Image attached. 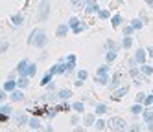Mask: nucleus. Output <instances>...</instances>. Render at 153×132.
Returning <instances> with one entry per match:
<instances>
[{
    "label": "nucleus",
    "mask_w": 153,
    "mask_h": 132,
    "mask_svg": "<svg viewBox=\"0 0 153 132\" xmlns=\"http://www.w3.org/2000/svg\"><path fill=\"white\" fill-rule=\"evenodd\" d=\"M72 94H70V90H61L59 92V99H68Z\"/></svg>",
    "instance_id": "4468645a"
},
{
    "label": "nucleus",
    "mask_w": 153,
    "mask_h": 132,
    "mask_svg": "<svg viewBox=\"0 0 153 132\" xmlns=\"http://www.w3.org/2000/svg\"><path fill=\"white\" fill-rule=\"evenodd\" d=\"M17 121H19V125H26V116H19Z\"/></svg>",
    "instance_id": "2f4dec72"
},
{
    "label": "nucleus",
    "mask_w": 153,
    "mask_h": 132,
    "mask_svg": "<svg viewBox=\"0 0 153 132\" xmlns=\"http://www.w3.org/2000/svg\"><path fill=\"white\" fill-rule=\"evenodd\" d=\"M4 88H6V90H13V88H15V81H7Z\"/></svg>",
    "instance_id": "b1692460"
},
{
    "label": "nucleus",
    "mask_w": 153,
    "mask_h": 132,
    "mask_svg": "<svg viewBox=\"0 0 153 132\" xmlns=\"http://www.w3.org/2000/svg\"><path fill=\"white\" fill-rule=\"evenodd\" d=\"M107 48H111V51H116V42L109 40V42H107Z\"/></svg>",
    "instance_id": "a878e982"
},
{
    "label": "nucleus",
    "mask_w": 153,
    "mask_h": 132,
    "mask_svg": "<svg viewBox=\"0 0 153 132\" xmlns=\"http://www.w3.org/2000/svg\"><path fill=\"white\" fill-rule=\"evenodd\" d=\"M30 127H31V128H39V127H41V125H39V119H37V117L30 119Z\"/></svg>",
    "instance_id": "a211bd4d"
},
{
    "label": "nucleus",
    "mask_w": 153,
    "mask_h": 132,
    "mask_svg": "<svg viewBox=\"0 0 153 132\" xmlns=\"http://www.w3.org/2000/svg\"><path fill=\"white\" fill-rule=\"evenodd\" d=\"M6 117H7V116H4V114H0V121H4Z\"/></svg>",
    "instance_id": "37998d69"
},
{
    "label": "nucleus",
    "mask_w": 153,
    "mask_h": 132,
    "mask_svg": "<svg viewBox=\"0 0 153 132\" xmlns=\"http://www.w3.org/2000/svg\"><path fill=\"white\" fill-rule=\"evenodd\" d=\"M11 22H13L15 26H20V24H22V17H20V15H13L11 17Z\"/></svg>",
    "instance_id": "9b49d317"
},
{
    "label": "nucleus",
    "mask_w": 153,
    "mask_h": 132,
    "mask_svg": "<svg viewBox=\"0 0 153 132\" xmlns=\"http://www.w3.org/2000/svg\"><path fill=\"white\" fill-rule=\"evenodd\" d=\"M142 28V22L140 20H133V29H140Z\"/></svg>",
    "instance_id": "c756f323"
},
{
    "label": "nucleus",
    "mask_w": 153,
    "mask_h": 132,
    "mask_svg": "<svg viewBox=\"0 0 153 132\" xmlns=\"http://www.w3.org/2000/svg\"><path fill=\"white\" fill-rule=\"evenodd\" d=\"M46 132H52V128H46Z\"/></svg>",
    "instance_id": "a18cd8bd"
},
{
    "label": "nucleus",
    "mask_w": 153,
    "mask_h": 132,
    "mask_svg": "<svg viewBox=\"0 0 153 132\" xmlns=\"http://www.w3.org/2000/svg\"><path fill=\"white\" fill-rule=\"evenodd\" d=\"M48 9H50V7H48V4H42V6H41V11H39V18H41V20H45V18H46Z\"/></svg>",
    "instance_id": "423d86ee"
},
{
    "label": "nucleus",
    "mask_w": 153,
    "mask_h": 132,
    "mask_svg": "<svg viewBox=\"0 0 153 132\" xmlns=\"http://www.w3.org/2000/svg\"><path fill=\"white\" fill-rule=\"evenodd\" d=\"M131 112H133V114H140V112H142V108H140V105H135L133 108H131Z\"/></svg>",
    "instance_id": "bb28decb"
},
{
    "label": "nucleus",
    "mask_w": 153,
    "mask_h": 132,
    "mask_svg": "<svg viewBox=\"0 0 153 132\" xmlns=\"http://www.w3.org/2000/svg\"><path fill=\"white\" fill-rule=\"evenodd\" d=\"M28 70H30V62L20 61V64H19V73L22 75V77H26V75H28Z\"/></svg>",
    "instance_id": "20e7f679"
},
{
    "label": "nucleus",
    "mask_w": 153,
    "mask_h": 132,
    "mask_svg": "<svg viewBox=\"0 0 153 132\" xmlns=\"http://www.w3.org/2000/svg\"><path fill=\"white\" fill-rule=\"evenodd\" d=\"M74 64H76V57H74V55H68V57H67V70L68 72L74 70Z\"/></svg>",
    "instance_id": "0eeeda50"
},
{
    "label": "nucleus",
    "mask_w": 153,
    "mask_h": 132,
    "mask_svg": "<svg viewBox=\"0 0 153 132\" xmlns=\"http://www.w3.org/2000/svg\"><path fill=\"white\" fill-rule=\"evenodd\" d=\"M78 77H79V81H83V79H87V72H85V70H81V72L78 73Z\"/></svg>",
    "instance_id": "72a5a7b5"
},
{
    "label": "nucleus",
    "mask_w": 153,
    "mask_h": 132,
    "mask_svg": "<svg viewBox=\"0 0 153 132\" xmlns=\"http://www.w3.org/2000/svg\"><path fill=\"white\" fill-rule=\"evenodd\" d=\"M111 125H113V130H116V132H124L126 130V121L122 117H113Z\"/></svg>",
    "instance_id": "f03ea898"
},
{
    "label": "nucleus",
    "mask_w": 153,
    "mask_h": 132,
    "mask_svg": "<svg viewBox=\"0 0 153 132\" xmlns=\"http://www.w3.org/2000/svg\"><path fill=\"white\" fill-rule=\"evenodd\" d=\"M65 70H67V64H65V62L61 61V62H57V66H53L50 73H63Z\"/></svg>",
    "instance_id": "39448f33"
},
{
    "label": "nucleus",
    "mask_w": 153,
    "mask_h": 132,
    "mask_svg": "<svg viewBox=\"0 0 153 132\" xmlns=\"http://www.w3.org/2000/svg\"><path fill=\"white\" fill-rule=\"evenodd\" d=\"M96 127H98V128H103V127H105V123L100 119V121H96Z\"/></svg>",
    "instance_id": "a19ab883"
},
{
    "label": "nucleus",
    "mask_w": 153,
    "mask_h": 132,
    "mask_svg": "<svg viewBox=\"0 0 153 132\" xmlns=\"http://www.w3.org/2000/svg\"><path fill=\"white\" fill-rule=\"evenodd\" d=\"M118 83H120V75L116 73V75L113 77V83H111V88H116V86H118Z\"/></svg>",
    "instance_id": "aec40b11"
},
{
    "label": "nucleus",
    "mask_w": 153,
    "mask_h": 132,
    "mask_svg": "<svg viewBox=\"0 0 153 132\" xmlns=\"http://www.w3.org/2000/svg\"><path fill=\"white\" fill-rule=\"evenodd\" d=\"M19 86H20V88L28 86V79H26V77H20V81H19Z\"/></svg>",
    "instance_id": "5701e85b"
},
{
    "label": "nucleus",
    "mask_w": 153,
    "mask_h": 132,
    "mask_svg": "<svg viewBox=\"0 0 153 132\" xmlns=\"http://www.w3.org/2000/svg\"><path fill=\"white\" fill-rule=\"evenodd\" d=\"M50 79H52V73H48V75H45V79L41 81V84H48L50 83Z\"/></svg>",
    "instance_id": "cd10ccee"
},
{
    "label": "nucleus",
    "mask_w": 153,
    "mask_h": 132,
    "mask_svg": "<svg viewBox=\"0 0 153 132\" xmlns=\"http://www.w3.org/2000/svg\"><path fill=\"white\" fill-rule=\"evenodd\" d=\"M46 35H45V31H41V29H35L33 33H31V37H30V44H33V46L37 48H42L46 44Z\"/></svg>",
    "instance_id": "f257e3e1"
},
{
    "label": "nucleus",
    "mask_w": 153,
    "mask_h": 132,
    "mask_svg": "<svg viewBox=\"0 0 153 132\" xmlns=\"http://www.w3.org/2000/svg\"><path fill=\"white\" fill-rule=\"evenodd\" d=\"M114 57H116V51H109V53H107V61H109V62L114 61Z\"/></svg>",
    "instance_id": "393cba45"
},
{
    "label": "nucleus",
    "mask_w": 153,
    "mask_h": 132,
    "mask_svg": "<svg viewBox=\"0 0 153 132\" xmlns=\"http://www.w3.org/2000/svg\"><path fill=\"white\" fill-rule=\"evenodd\" d=\"M35 70H37V68H35V64H30V70H28V75H33V73H35Z\"/></svg>",
    "instance_id": "c9c22d12"
},
{
    "label": "nucleus",
    "mask_w": 153,
    "mask_h": 132,
    "mask_svg": "<svg viewBox=\"0 0 153 132\" xmlns=\"http://www.w3.org/2000/svg\"><path fill=\"white\" fill-rule=\"evenodd\" d=\"M74 110H78V112H83V103H74Z\"/></svg>",
    "instance_id": "c85d7f7f"
},
{
    "label": "nucleus",
    "mask_w": 153,
    "mask_h": 132,
    "mask_svg": "<svg viewBox=\"0 0 153 132\" xmlns=\"http://www.w3.org/2000/svg\"><path fill=\"white\" fill-rule=\"evenodd\" d=\"M111 22H113V26H114V28H116V26H120V22H122V17H120V15H114V17H113V20H111Z\"/></svg>",
    "instance_id": "2eb2a0df"
},
{
    "label": "nucleus",
    "mask_w": 153,
    "mask_h": 132,
    "mask_svg": "<svg viewBox=\"0 0 153 132\" xmlns=\"http://www.w3.org/2000/svg\"><path fill=\"white\" fill-rule=\"evenodd\" d=\"M87 11H89V13H92V11H98V13H100V7H98V4L91 2V4H87Z\"/></svg>",
    "instance_id": "1a4fd4ad"
},
{
    "label": "nucleus",
    "mask_w": 153,
    "mask_h": 132,
    "mask_svg": "<svg viewBox=\"0 0 153 132\" xmlns=\"http://www.w3.org/2000/svg\"><path fill=\"white\" fill-rule=\"evenodd\" d=\"M146 59V53H144V50H138V53H137V57H135V61H138V62H142Z\"/></svg>",
    "instance_id": "f8f14e48"
},
{
    "label": "nucleus",
    "mask_w": 153,
    "mask_h": 132,
    "mask_svg": "<svg viewBox=\"0 0 153 132\" xmlns=\"http://www.w3.org/2000/svg\"><path fill=\"white\" fill-rule=\"evenodd\" d=\"M67 31H68V26H59L57 28V35L59 37H65V35H67Z\"/></svg>",
    "instance_id": "9d476101"
},
{
    "label": "nucleus",
    "mask_w": 153,
    "mask_h": 132,
    "mask_svg": "<svg viewBox=\"0 0 153 132\" xmlns=\"http://www.w3.org/2000/svg\"><path fill=\"white\" fill-rule=\"evenodd\" d=\"M0 114H4V116H9V114H11V106H7V105H4L2 108H0Z\"/></svg>",
    "instance_id": "ddd939ff"
},
{
    "label": "nucleus",
    "mask_w": 153,
    "mask_h": 132,
    "mask_svg": "<svg viewBox=\"0 0 153 132\" xmlns=\"http://www.w3.org/2000/svg\"><path fill=\"white\" fill-rule=\"evenodd\" d=\"M78 22H79L78 18H70V20H68V26H72L74 29H78V28H79V24H78Z\"/></svg>",
    "instance_id": "dca6fc26"
},
{
    "label": "nucleus",
    "mask_w": 153,
    "mask_h": 132,
    "mask_svg": "<svg viewBox=\"0 0 153 132\" xmlns=\"http://www.w3.org/2000/svg\"><path fill=\"white\" fill-rule=\"evenodd\" d=\"M127 92H129V88H120L118 92H114V95H113V97H114V99H120V97H124Z\"/></svg>",
    "instance_id": "6e6552de"
},
{
    "label": "nucleus",
    "mask_w": 153,
    "mask_h": 132,
    "mask_svg": "<svg viewBox=\"0 0 153 132\" xmlns=\"http://www.w3.org/2000/svg\"><path fill=\"white\" fill-rule=\"evenodd\" d=\"M144 121H148V123H153V112H144Z\"/></svg>",
    "instance_id": "6ab92c4d"
},
{
    "label": "nucleus",
    "mask_w": 153,
    "mask_h": 132,
    "mask_svg": "<svg viewBox=\"0 0 153 132\" xmlns=\"http://www.w3.org/2000/svg\"><path fill=\"white\" fill-rule=\"evenodd\" d=\"M144 103H146V105H151V103H153V95H148Z\"/></svg>",
    "instance_id": "58836bf2"
},
{
    "label": "nucleus",
    "mask_w": 153,
    "mask_h": 132,
    "mask_svg": "<svg viewBox=\"0 0 153 132\" xmlns=\"http://www.w3.org/2000/svg\"><path fill=\"white\" fill-rule=\"evenodd\" d=\"M131 44H133V40H131V37H126V39H124V42H122V46H124V48H129Z\"/></svg>",
    "instance_id": "412c9836"
},
{
    "label": "nucleus",
    "mask_w": 153,
    "mask_h": 132,
    "mask_svg": "<svg viewBox=\"0 0 153 132\" xmlns=\"http://www.w3.org/2000/svg\"><path fill=\"white\" fill-rule=\"evenodd\" d=\"M107 66H102V68L100 70H98V81H100L102 84H105L107 83Z\"/></svg>",
    "instance_id": "7ed1b4c3"
},
{
    "label": "nucleus",
    "mask_w": 153,
    "mask_h": 132,
    "mask_svg": "<svg viewBox=\"0 0 153 132\" xmlns=\"http://www.w3.org/2000/svg\"><path fill=\"white\" fill-rule=\"evenodd\" d=\"M85 123H87V125L94 123V116H85Z\"/></svg>",
    "instance_id": "7c9ffc66"
},
{
    "label": "nucleus",
    "mask_w": 153,
    "mask_h": 132,
    "mask_svg": "<svg viewBox=\"0 0 153 132\" xmlns=\"http://www.w3.org/2000/svg\"><path fill=\"white\" fill-rule=\"evenodd\" d=\"M149 130H151V132H153V123H151V125H149Z\"/></svg>",
    "instance_id": "c03bdc74"
},
{
    "label": "nucleus",
    "mask_w": 153,
    "mask_h": 132,
    "mask_svg": "<svg viewBox=\"0 0 153 132\" xmlns=\"http://www.w3.org/2000/svg\"><path fill=\"white\" fill-rule=\"evenodd\" d=\"M137 101H138V103H142V101H146V99H144V94H138V95H137Z\"/></svg>",
    "instance_id": "ea45409f"
},
{
    "label": "nucleus",
    "mask_w": 153,
    "mask_h": 132,
    "mask_svg": "<svg viewBox=\"0 0 153 132\" xmlns=\"http://www.w3.org/2000/svg\"><path fill=\"white\" fill-rule=\"evenodd\" d=\"M4 97H6V94H4V92H0V101H2Z\"/></svg>",
    "instance_id": "79ce46f5"
},
{
    "label": "nucleus",
    "mask_w": 153,
    "mask_h": 132,
    "mask_svg": "<svg viewBox=\"0 0 153 132\" xmlns=\"http://www.w3.org/2000/svg\"><path fill=\"white\" fill-rule=\"evenodd\" d=\"M124 33H126V35H131V33H133V26H127V28L124 29Z\"/></svg>",
    "instance_id": "e433bc0d"
},
{
    "label": "nucleus",
    "mask_w": 153,
    "mask_h": 132,
    "mask_svg": "<svg viewBox=\"0 0 153 132\" xmlns=\"http://www.w3.org/2000/svg\"><path fill=\"white\" fill-rule=\"evenodd\" d=\"M151 72H153V70L149 68V66H142V73H146V75H149Z\"/></svg>",
    "instance_id": "473e14b6"
},
{
    "label": "nucleus",
    "mask_w": 153,
    "mask_h": 132,
    "mask_svg": "<svg viewBox=\"0 0 153 132\" xmlns=\"http://www.w3.org/2000/svg\"><path fill=\"white\" fill-rule=\"evenodd\" d=\"M129 132H140V125H131Z\"/></svg>",
    "instance_id": "f704fd0d"
},
{
    "label": "nucleus",
    "mask_w": 153,
    "mask_h": 132,
    "mask_svg": "<svg viewBox=\"0 0 153 132\" xmlns=\"http://www.w3.org/2000/svg\"><path fill=\"white\" fill-rule=\"evenodd\" d=\"M11 99H13V101H20V99H22V94H20V92H13Z\"/></svg>",
    "instance_id": "4be33fe9"
},
{
    "label": "nucleus",
    "mask_w": 153,
    "mask_h": 132,
    "mask_svg": "<svg viewBox=\"0 0 153 132\" xmlns=\"http://www.w3.org/2000/svg\"><path fill=\"white\" fill-rule=\"evenodd\" d=\"M107 17H109V11H105V9L100 11V18H107Z\"/></svg>",
    "instance_id": "4c0bfd02"
},
{
    "label": "nucleus",
    "mask_w": 153,
    "mask_h": 132,
    "mask_svg": "<svg viewBox=\"0 0 153 132\" xmlns=\"http://www.w3.org/2000/svg\"><path fill=\"white\" fill-rule=\"evenodd\" d=\"M107 112V106L105 105H98L96 106V114H105Z\"/></svg>",
    "instance_id": "f3484780"
}]
</instances>
